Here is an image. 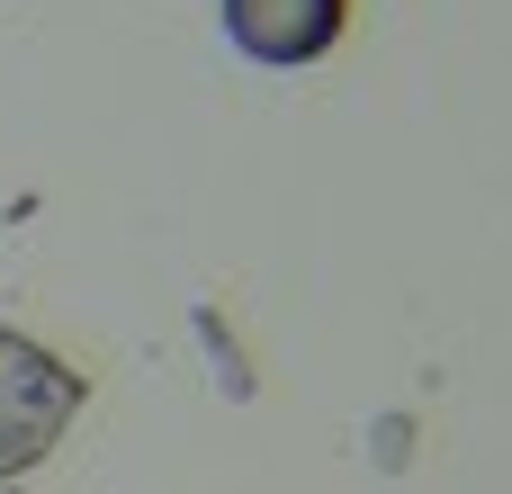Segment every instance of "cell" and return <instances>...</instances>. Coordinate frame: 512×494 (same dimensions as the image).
Wrapping results in <instances>:
<instances>
[{
    "label": "cell",
    "mask_w": 512,
    "mask_h": 494,
    "mask_svg": "<svg viewBox=\"0 0 512 494\" xmlns=\"http://www.w3.org/2000/svg\"><path fill=\"white\" fill-rule=\"evenodd\" d=\"M81 405H90V378H81L63 351H45V342H27V333H0V486L27 477V468L72 432Z\"/></svg>",
    "instance_id": "6da1fadb"
},
{
    "label": "cell",
    "mask_w": 512,
    "mask_h": 494,
    "mask_svg": "<svg viewBox=\"0 0 512 494\" xmlns=\"http://www.w3.org/2000/svg\"><path fill=\"white\" fill-rule=\"evenodd\" d=\"M216 27L261 72H306L351 36V0H216Z\"/></svg>",
    "instance_id": "7a4b0ae2"
}]
</instances>
